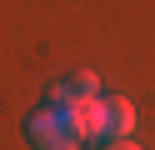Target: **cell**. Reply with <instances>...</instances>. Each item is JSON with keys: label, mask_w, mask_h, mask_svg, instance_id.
<instances>
[{"label": "cell", "mask_w": 155, "mask_h": 150, "mask_svg": "<svg viewBox=\"0 0 155 150\" xmlns=\"http://www.w3.org/2000/svg\"><path fill=\"white\" fill-rule=\"evenodd\" d=\"M25 140H30L35 150H80L85 140L70 130V115L65 110H50V105H40L30 120H25Z\"/></svg>", "instance_id": "1"}, {"label": "cell", "mask_w": 155, "mask_h": 150, "mask_svg": "<svg viewBox=\"0 0 155 150\" xmlns=\"http://www.w3.org/2000/svg\"><path fill=\"white\" fill-rule=\"evenodd\" d=\"M65 115H70V130L85 140V145L105 140V95H85V100H75Z\"/></svg>", "instance_id": "2"}, {"label": "cell", "mask_w": 155, "mask_h": 150, "mask_svg": "<svg viewBox=\"0 0 155 150\" xmlns=\"http://www.w3.org/2000/svg\"><path fill=\"white\" fill-rule=\"evenodd\" d=\"M135 135V105L120 95L105 100V140H130Z\"/></svg>", "instance_id": "3"}, {"label": "cell", "mask_w": 155, "mask_h": 150, "mask_svg": "<svg viewBox=\"0 0 155 150\" xmlns=\"http://www.w3.org/2000/svg\"><path fill=\"white\" fill-rule=\"evenodd\" d=\"M45 105H50V110H70V105H75L70 80H60V85H50V90H45Z\"/></svg>", "instance_id": "4"}, {"label": "cell", "mask_w": 155, "mask_h": 150, "mask_svg": "<svg viewBox=\"0 0 155 150\" xmlns=\"http://www.w3.org/2000/svg\"><path fill=\"white\" fill-rule=\"evenodd\" d=\"M70 90H75V100H85V95H100V75H95V70H80V75L70 80Z\"/></svg>", "instance_id": "5"}, {"label": "cell", "mask_w": 155, "mask_h": 150, "mask_svg": "<svg viewBox=\"0 0 155 150\" xmlns=\"http://www.w3.org/2000/svg\"><path fill=\"white\" fill-rule=\"evenodd\" d=\"M105 150H140L135 140H105Z\"/></svg>", "instance_id": "6"}]
</instances>
